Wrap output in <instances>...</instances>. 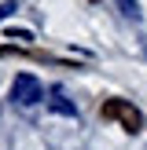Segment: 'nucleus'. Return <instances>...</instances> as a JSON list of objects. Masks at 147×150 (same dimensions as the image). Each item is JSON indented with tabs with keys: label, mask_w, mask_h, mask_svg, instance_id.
Returning a JSON list of instances; mask_svg holds the SVG:
<instances>
[{
	"label": "nucleus",
	"mask_w": 147,
	"mask_h": 150,
	"mask_svg": "<svg viewBox=\"0 0 147 150\" xmlns=\"http://www.w3.org/2000/svg\"><path fill=\"white\" fill-rule=\"evenodd\" d=\"M11 11H15V0H4V4H0V18H7Z\"/></svg>",
	"instance_id": "obj_5"
},
{
	"label": "nucleus",
	"mask_w": 147,
	"mask_h": 150,
	"mask_svg": "<svg viewBox=\"0 0 147 150\" xmlns=\"http://www.w3.org/2000/svg\"><path fill=\"white\" fill-rule=\"evenodd\" d=\"M11 99L19 103V106H33V103L44 99V88H41V81H37L33 73H19V77L11 81Z\"/></svg>",
	"instance_id": "obj_2"
},
{
	"label": "nucleus",
	"mask_w": 147,
	"mask_h": 150,
	"mask_svg": "<svg viewBox=\"0 0 147 150\" xmlns=\"http://www.w3.org/2000/svg\"><path fill=\"white\" fill-rule=\"evenodd\" d=\"M99 114H103V121H118L125 132H140L143 128V117H140V110L129 99H107L99 106Z\"/></svg>",
	"instance_id": "obj_1"
},
{
	"label": "nucleus",
	"mask_w": 147,
	"mask_h": 150,
	"mask_svg": "<svg viewBox=\"0 0 147 150\" xmlns=\"http://www.w3.org/2000/svg\"><path fill=\"white\" fill-rule=\"evenodd\" d=\"M118 4H121V11L129 15V18H136V15H140V7H136V0H118Z\"/></svg>",
	"instance_id": "obj_4"
},
{
	"label": "nucleus",
	"mask_w": 147,
	"mask_h": 150,
	"mask_svg": "<svg viewBox=\"0 0 147 150\" xmlns=\"http://www.w3.org/2000/svg\"><path fill=\"white\" fill-rule=\"evenodd\" d=\"M48 106L55 110V114H63V117H77V106H74V103L63 95V88H51V99H48Z\"/></svg>",
	"instance_id": "obj_3"
}]
</instances>
